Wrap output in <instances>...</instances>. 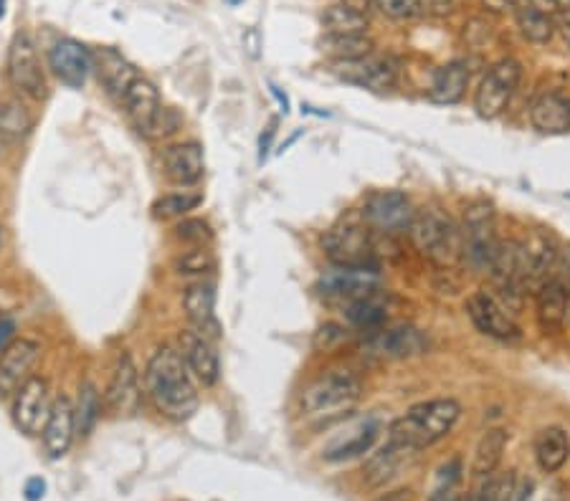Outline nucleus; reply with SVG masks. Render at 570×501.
Instances as JSON below:
<instances>
[{
    "instance_id": "4be33fe9",
    "label": "nucleus",
    "mask_w": 570,
    "mask_h": 501,
    "mask_svg": "<svg viewBox=\"0 0 570 501\" xmlns=\"http://www.w3.org/2000/svg\"><path fill=\"white\" fill-rule=\"evenodd\" d=\"M76 436V421H74V403H71L66 395H59L51 403L49 421H46L44 433V448L49 453V458H61L69 453L71 443Z\"/></svg>"
},
{
    "instance_id": "de8ad7c7",
    "label": "nucleus",
    "mask_w": 570,
    "mask_h": 501,
    "mask_svg": "<svg viewBox=\"0 0 570 501\" xmlns=\"http://www.w3.org/2000/svg\"><path fill=\"white\" fill-rule=\"evenodd\" d=\"M527 6H532L535 11H540V13H548V16H558L560 13V6H558V0H525Z\"/></svg>"
},
{
    "instance_id": "f3484780",
    "label": "nucleus",
    "mask_w": 570,
    "mask_h": 501,
    "mask_svg": "<svg viewBox=\"0 0 570 501\" xmlns=\"http://www.w3.org/2000/svg\"><path fill=\"white\" fill-rule=\"evenodd\" d=\"M160 162H163L165 180L178 188H193L206 175V155L198 142H175L163 147Z\"/></svg>"
},
{
    "instance_id": "a878e982",
    "label": "nucleus",
    "mask_w": 570,
    "mask_h": 501,
    "mask_svg": "<svg viewBox=\"0 0 570 501\" xmlns=\"http://www.w3.org/2000/svg\"><path fill=\"white\" fill-rule=\"evenodd\" d=\"M570 291L558 281L548 279L535 291V309H538V324L545 334H558L568 319Z\"/></svg>"
},
{
    "instance_id": "b1692460",
    "label": "nucleus",
    "mask_w": 570,
    "mask_h": 501,
    "mask_svg": "<svg viewBox=\"0 0 570 501\" xmlns=\"http://www.w3.org/2000/svg\"><path fill=\"white\" fill-rule=\"evenodd\" d=\"M370 8H375L373 0H337L322 13V26L335 36L365 33L370 26Z\"/></svg>"
},
{
    "instance_id": "c756f323",
    "label": "nucleus",
    "mask_w": 570,
    "mask_h": 501,
    "mask_svg": "<svg viewBox=\"0 0 570 501\" xmlns=\"http://www.w3.org/2000/svg\"><path fill=\"white\" fill-rule=\"evenodd\" d=\"M345 317L360 332H373V329L386 327L388 322V297L373 291L368 297H360L355 302L345 304Z\"/></svg>"
},
{
    "instance_id": "603ef678",
    "label": "nucleus",
    "mask_w": 570,
    "mask_h": 501,
    "mask_svg": "<svg viewBox=\"0 0 570 501\" xmlns=\"http://www.w3.org/2000/svg\"><path fill=\"white\" fill-rule=\"evenodd\" d=\"M6 3H8V0H0V18L6 16Z\"/></svg>"
},
{
    "instance_id": "e433bc0d",
    "label": "nucleus",
    "mask_w": 570,
    "mask_h": 501,
    "mask_svg": "<svg viewBox=\"0 0 570 501\" xmlns=\"http://www.w3.org/2000/svg\"><path fill=\"white\" fill-rule=\"evenodd\" d=\"M99 413H102V400H99L97 388H94L92 383H82V388H79V403L74 405L76 436H89L92 428L97 426Z\"/></svg>"
},
{
    "instance_id": "9d476101",
    "label": "nucleus",
    "mask_w": 570,
    "mask_h": 501,
    "mask_svg": "<svg viewBox=\"0 0 570 501\" xmlns=\"http://www.w3.org/2000/svg\"><path fill=\"white\" fill-rule=\"evenodd\" d=\"M51 388L49 380L33 375L16 395H13V426L23 436H41L51 413Z\"/></svg>"
},
{
    "instance_id": "4c0bfd02",
    "label": "nucleus",
    "mask_w": 570,
    "mask_h": 501,
    "mask_svg": "<svg viewBox=\"0 0 570 501\" xmlns=\"http://www.w3.org/2000/svg\"><path fill=\"white\" fill-rule=\"evenodd\" d=\"M173 266L180 276H206L216 269V256L206 246H193L190 251L180 254Z\"/></svg>"
},
{
    "instance_id": "4468645a",
    "label": "nucleus",
    "mask_w": 570,
    "mask_h": 501,
    "mask_svg": "<svg viewBox=\"0 0 570 501\" xmlns=\"http://www.w3.org/2000/svg\"><path fill=\"white\" fill-rule=\"evenodd\" d=\"M413 216L416 211H413L411 200L401 190H378L370 195L363 211V221L383 233L408 231Z\"/></svg>"
},
{
    "instance_id": "9b49d317",
    "label": "nucleus",
    "mask_w": 570,
    "mask_h": 501,
    "mask_svg": "<svg viewBox=\"0 0 570 501\" xmlns=\"http://www.w3.org/2000/svg\"><path fill=\"white\" fill-rule=\"evenodd\" d=\"M44 350L31 337H18L0 352V398L16 395L33 378Z\"/></svg>"
},
{
    "instance_id": "a19ab883",
    "label": "nucleus",
    "mask_w": 570,
    "mask_h": 501,
    "mask_svg": "<svg viewBox=\"0 0 570 501\" xmlns=\"http://www.w3.org/2000/svg\"><path fill=\"white\" fill-rule=\"evenodd\" d=\"M175 236L185 243H193V246H203V243L211 241L213 231L206 221H201V218H188V221L175 226Z\"/></svg>"
},
{
    "instance_id": "c9c22d12",
    "label": "nucleus",
    "mask_w": 570,
    "mask_h": 501,
    "mask_svg": "<svg viewBox=\"0 0 570 501\" xmlns=\"http://www.w3.org/2000/svg\"><path fill=\"white\" fill-rule=\"evenodd\" d=\"M201 203H203L201 193H188V190L168 193L152 203V216L158 218V221H173V218H183L188 216L190 211H196Z\"/></svg>"
},
{
    "instance_id": "37998d69",
    "label": "nucleus",
    "mask_w": 570,
    "mask_h": 501,
    "mask_svg": "<svg viewBox=\"0 0 570 501\" xmlns=\"http://www.w3.org/2000/svg\"><path fill=\"white\" fill-rule=\"evenodd\" d=\"M550 279L558 281V284H563L570 291V246L558 248V259H555Z\"/></svg>"
},
{
    "instance_id": "a211bd4d",
    "label": "nucleus",
    "mask_w": 570,
    "mask_h": 501,
    "mask_svg": "<svg viewBox=\"0 0 570 501\" xmlns=\"http://www.w3.org/2000/svg\"><path fill=\"white\" fill-rule=\"evenodd\" d=\"M49 69L71 89H82L94 71L92 51L74 38H61L49 49Z\"/></svg>"
},
{
    "instance_id": "39448f33",
    "label": "nucleus",
    "mask_w": 570,
    "mask_h": 501,
    "mask_svg": "<svg viewBox=\"0 0 570 501\" xmlns=\"http://www.w3.org/2000/svg\"><path fill=\"white\" fill-rule=\"evenodd\" d=\"M6 74L11 87L21 92L23 97L33 99V102H44L49 97V81H46V71L38 59L36 44L26 31H18L13 36L11 46H8L6 59Z\"/></svg>"
},
{
    "instance_id": "412c9836",
    "label": "nucleus",
    "mask_w": 570,
    "mask_h": 501,
    "mask_svg": "<svg viewBox=\"0 0 570 501\" xmlns=\"http://www.w3.org/2000/svg\"><path fill=\"white\" fill-rule=\"evenodd\" d=\"M416 453L418 451H413V448L388 441V446H383L378 453H373V456L365 461L363 466L365 484H368L370 489L388 486L393 479H398L408 466H413Z\"/></svg>"
},
{
    "instance_id": "393cba45",
    "label": "nucleus",
    "mask_w": 570,
    "mask_h": 501,
    "mask_svg": "<svg viewBox=\"0 0 570 501\" xmlns=\"http://www.w3.org/2000/svg\"><path fill=\"white\" fill-rule=\"evenodd\" d=\"M92 59L99 81H102L104 89L117 99H122V94L130 89L132 81L140 76L137 66L132 64V61H127L117 49H97L92 51Z\"/></svg>"
},
{
    "instance_id": "1a4fd4ad",
    "label": "nucleus",
    "mask_w": 570,
    "mask_h": 501,
    "mask_svg": "<svg viewBox=\"0 0 570 501\" xmlns=\"http://www.w3.org/2000/svg\"><path fill=\"white\" fill-rule=\"evenodd\" d=\"M558 241L548 231H532L520 243V289L535 291L550 279L555 259H558Z\"/></svg>"
},
{
    "instance_id": "2eb2a0df",
    "label": "nucleus",
    "mask_w": 570,
    "mask_h": 501,
    "mask_svg": "<svg viewBox=\"0 0 570 501\" xmlns=\"http://www.w3.org/2000/svg\"><path fill=\"white\" fill-rule=\"evenodd\" d=\"M467 314L474 322V327L479 329L487 337H494V340H520V327L512 319L510 309L500 302L497 297L487 294V291H477L472 297L467 299Z\"/></svg>"
},
{
    "instance_id": "ddd939ff",
    "label": "nucleus",
    "mask_w": 570,
    "mask_h": 501,
    "mask_svg": "<svg viewBox=\"0 0 570 501\" xmlns=\"http://www.w3.org/2000/svg\"><path fill=\"white\" fill-rule=\"evenodd\" d=\"M424 350V334L406 324L373 329L363 342V355L375 357V360H406V357L421 355Z\"/></svg>"
},
{
    "instance_id": "6ab92c4d",
    "label": "nucleus",
    "mask_w": 570,
    "mask_h": 501,
    "mask_svg": "<svg viewBox=\"0 0 570 501\" xmlns=\"http://www.w3.org/2000/svg\"><path fill=\"white\" fill-rule=\"evenodd\" d=\"M120 102L122 107H125L130 122L137 127V132L150 140L152 132H155V124H158L160 114H163L165 109L163 102H160L158 87L140 74L135 81H132L130 89L122 94Z\"/></svg>"
},
{
    "instance_id": "aec40b11",
    "label": "nucleus",
    "mask_w": 570,
    "mask_h": 501,
    "mask_svg": "<svg viewBox=\"0 0 570 501\" xmlns=\"http://www.w3.org/2000/svg\"><path fill=\"white\" fill-rule=\"evenodd\" d=\"M180 355H183L185 365H188L190 375L203 385V388H213L221 378V360H218L216 347L211 345L208 337L198 334L196 329L180 334Z\"/></svg>"
},
{
    "instance_id": "6e6552de",
    "label": "nucleus",
    "mask_w": 570,
    "mask_h": 501,
    "mask_svg": "<svg viewBox=\"0 0 570 501\" xmlns=\"http://www.w3.org/2000/svg\"><path fill=\"white\" fill-rule=\"evenodd\" d=\"M380 289V274L375 266H335L325 269L317 279L320 297L330 302H355Z\"/></svg>"
},
{
    "instance_id": "20e7f679",
    "label": "nucleus",
    "mask_w": 570,
    "mask_h": 501,
    "mask_svg": "<svg viewBox=\"0 0 570 501\" xmlns=\"http://www.w3.org/2000/svg\"><path fill=\"white\" fill-rule=\"evenodd\" d=\"M413 246L421 251L424 256H429L436 266H456L459 261H464V238L462 228H456L454 223L446 216L436 211H421L413 216L411 226Z\"/></svg>"
},
{
    "instance_id": "5fc2aeb1",
    "label": "nucleus",
    "mask_w": 570,
    "mask_h": 501,
    "mask_svg": "<svg viewBox=\"0 0 570 501\" xmlns=\"http://www.w3.org/2000/svg\"><path fill=\"white\" fill-rule=\"evenodd\" d=\"M568 319H570V302H568Z\"/></svg>"
},
{
    "instance_id": "ea45409f",
    "label": "nucleus",
    "mask_w": 570,
    "mask_h": 501,
    "mask_svg": "<svg viewBox=\"0 0 570 501\" xmlns=\"http://www.w3.org/2000/svg\"><path fill=\"white\" fill-rule=\"evenodd\" d=\"M348 340H350L348 329L342 327V324L327 322L315 332L312 347H315V352H332V350H337L340 345H345Z\"/></svg>"
},
{
    "instance_id": "58836bf2",
    "label": "nucleus",
    "mask_w": 570,
    "mask_h": 501,
    "mask_svg": "<svg viewBox=\"0 0 570 501\" xmlns=\"http://www.w3.org/2000/svg\"><path fill=\"white\" fill-rule=\"evenodd\" d=\"M515 471L507 474H492L484 479L482 491H479V501H515Z\"/></svg>"
},
{
    "instance_id": "c85d7f7f",
    "label": "nucleus",
    "mask_w": 570,
    "mask_h": 501,
    "mask_svg": "<svg viewBox=\"0 0 570 501\" xmlns=\"http://www.w3.org/2000/svg\"><path fill=\"white\" fill-rule=\"evenodd\" d=\"M469 87V69L462 61L444 64L431 79L429 99L436 104H456L462 102L464 92Z\"/></svg>"
},
{
    "instance_id": "3c124183",
    "label": "nucleus",
    "mask_w": 570,
    "mask_h": 501,
    "mask_svg": "<svg viewBox=\"0 0 570 501\" xmlns=\"http://www.w3.org/2000/svg\"><path fill=\"white\" fill-rule=\"evenodd\" d=\"M11 307H13V299H8V291L6 289H0V319L6 317V312Z\"/></svg>"
},
{
    "instance_id": "c03bdc74",
    "label": "nucleus",
    "mask_w": 570,
    "mask_h": 501,
    "mask_svg": "<svg viewBox=\"0 0 570 501\" xmlns=\"http://www.w3.org/2000/svg\"><path fill=\"white\" fill-rule=\"evenodd\" d=\"M456 0H418V8H421V16H434L444 18L454 11Z\"/></svg>"
},
{
    "instance_id": "f704fd0d",
    "label": "nucleus",
    "mask_w": 570,
    "mask_h": 501,
    "mask_svg": "<svg viewBox=\"0 0 570 501\" xmlns=\"http://www.w3.org/2000/svg\"><path fill=\"white\" fill-rule=\"evenodd\" d=\"M375 438H378V423L368 421L365 426H360L350 438H345V441H340L332 448H327L325 461L337 464V461H350V458L360 456V453H368L370 448H373Z\"/></svg>"
},
{
    "instance_id": "dca6fc26",
    "label": "nucleus",
    "mask_w": 570,
    "mask_h": 501,
    "mask_svg": "<svg viewBox=\"0 0 570 501\" xmlns=\"http://www.w3.org/2000/svg\"><path fill=\"white\" fill-rule=\"evenodd\" d=\"M142 393H140V372H137L132 355H120L117 365L112 370L107 390H104V408L112 415H135L140 410Z\"/></svg>"
},
{
    "instance_id": "f257e3e1",
    "label": "nucleus",
    "mask_w": 570,
    "mask_h": 501,
    "mask_svg": "<svg viewBox=\"0 0 570 501\" xmlns=\"http://www.w3.org/2000/svg\"><path fill=\"white\" fill-rule=\"evenodd\" d=\"M145 393L160 415L168 421L183 423L193 418L201 405L198 390L190 378L183 355L175 347H158L145 367Z\"/></svg>"
},
{
    "instance_id": "a18cd8bd",
    "label": "nucleus",
    "mask_w": 570,
    "mask_h": 501,
    "mask_svg": "<svg viewBox=\"0 0 570 501\" xmlns=\"http://www.w3.org/2000/svg\"><path fill=\"white\" fill-rule=\"evenodd\" d=\"M482 8L487 13H497V16H505V13H515L520 0H479Z\"/></svg>"
},
{
    "instance_id": "cd10ccee",
    "label": "nucleus",
    "mask_w": 570,
    "mask_h": 501,
    "mask_svg": "<svg viewBox=\"0 0 570 501\" xmlns=\"http://www.w3.org/2000/svg\"><path fill=\"white\" fill-rule=\"evenodd\" d=\"M532 451H535V461H538L540 469L545 474H555V471L563 469L565 461L570 458V436L558 426L543 428L535 436Z\"/></svg>"
},
{
    "instance_id": "7ed1b4c3",
    "label": "nucleus",
    "mask_w": 570,
    "mask_h": 501,
    "mask_svg": "<svg viewBox=\"0 0 570 501\" xmlns=\"http://www.w3.org/2000/svg\"><path fill=\"white\" fill-rule=\"evenodd\" d=\"M363 395V383L350 370H327L317 375L302 390V413L307 418H327V415L350 413Z\"/></svg>"
},
{
    "instance_id": "8fccbe9b",
    "label": "nucleus",
    "mask_w": 570,
    "mask_h": 501,
    "mask_svg": "<svg viewBox=\"0 0 570 501\" xmlns=\"http://www.w3.org/2000/svg\"><path fill=\"white\" fill-rule=\"evenodd\" d=\"M375 501H413V491L411 489H398V491H391V494L380 496V499Z\"/></svg>"
},
{
    "instance_id": "7c9ffc66",
    "label": "nucleus",
    "mask_w": 570,
    "mask_h": 501,
    "mask_svg": "<svg viewBox=\"0 0 570 501\" xmlns=\"http://www.w3.org/2000/svg\"><path fill=\"white\" fill-rule=\"evenodd\" d=\"M507 443H510V436H507V431H502V428H492V431L484 433L477 451H474L472 474L479 476V479L492 476L494 471H497V466H500Z\"/></svg>"
},
{
    "instance_id": "49530a36",
    "label": "nucleus",
    "mask_w": 570,
    "mask_h": 501,
    "mask_svg": "<svg viewBox=\"0 0 570 501\" xmlns=\"http://www.w3.org/2000/svg\"><path fill=\"white\" fill-rule=\"evenodd\" d=\"M23 494H26L28 501H41L46 494V481L38 479V476H33V479L26 481V489H23Z\"/></svg>"
},
{
    "instance_id": "473e14b6",
    "label": "nucleus",
    "mask_w": 570,
    "mask_h": 501,
    "mask_svg": "<svg viewBox=\"0 0 570 501\" xmlns=\"http://www.w3.org/2000/svg\"><path fill=\"white\" fill-rule=\"evenodd\" d=\"M515 18H517V28H520L522 38L525 41H530V44H550L555 36V18L548 16V13H540L535 11L532 6H527V3H520L515 11Z\"/></svg>"
},
{
    "instance_id": "5701e85b",
    "label": "nucleus",
    "mask_w": 570,
    "mask_h": 501,
    "mask_svg": "<svg viewBox=\"0 0 570 501\" xmlns=\"http://www.w3.org/2000/svg\"><path fill=\"white\" fill-rule=\"evenodd\" d=\"M183 309L188 322L193 324L198 334L203 337H216L218 334V322H216V289L213 284L206 281H198V284H190L183 291Z\"/></svg>"
},
{
    "instance_id": "09e8293b",
    "label": "nucleus",
    "mask_w": 570,
    "mask_h": 501,
    "mask_svg": "<svg viewBox=\"0 0 570 501\" xmlns=\"http://www.w3.org/2000/svg\"><path fill=\"white\" fill-rule=\"evenodd\" d=\"M13 332H16V324L6 317L0 319V352L6 350V347L13 342Z\"/></svg>"
},
{
    "instance_id": "bb28decb",
    "label": "nucleus",
    "mask_w": 570,
    "mask_h": 501,
    "mask_svg": "<svg viewBox=\"0 0 570 501\" xmlns=\"http://www.w3.org/2000/svg\"><path fill=\"white\" fill-rule=\"evenodd\" d=\"M530 122L543 135H563L570 130V102L560 94H543L532 102Z\"/></svg>"
},
{
    "instance_id": "423d86ee",
    "label": "nucleus",
    "mask_w": 570,
    "mask_h": 501,
    "mask_svg": "<svg viewBox=\"0 0 570 501\" xmlns=\"http://www.w3.org/2000/svg\"><path fill=\"white\" fill-rule=\"evenodd\" d=\"M322 248L335 266H373L375 246L368 223L340 221L322 236Z\"/></svg>"
},
{
    "instance_id": "79ce46f5",
    "label": "nucleus",
    "mask_w": 570,
    "mask_h": 501,
    "mask_svg": "<svg viewBox=\"0 0 570 501\" xmlns=\"http://www.w3.org/2000/svg\"><path fill=\"white\" fill-rule=\"evenodd\" d=\"M373 6L393 21H408L413 16H421L418 0H373Z\"/></svg>"
},
{
    "instance_id": "2f4dec72",
    "label": "nucleus",
    "mask_w": 570,
    "mask_h": 501,
    "mask_svg": "<svg viewBox=\"0 0 570 501\" xmlns=\"http://www.w3.org/2000/svg\"><path fill=\"white\" fill-rule=\"evenodd\" d=\"M320 46L322 51H325V56H330L332 61L365 59V56L373 54L375 49L373 38L365 36V33H355V36H335V33H325Z\"/></svg>"
},
{
    "instance_id": "f03ea898",
    "label": "nucleus",
    "mask_w": 570,
    "mask_h": 501,
    "mask_svg": "<svg viewBox=\"0 0 570 501\" xmlns=\"http://www.w3.org/2000/svg\"><path fill=\"white\" fill-rule=\"evenodd\" d=\"M459 418H462V405L454 398L426 400V403L408 408L406 415L393 421L388 441L421 451V448L434 446L441 438L449 436Z\"/></svg>"
},
{
    "instance_id": "0eeeda50",
    "label": "nucleus",
    "mask_w": 570,
    "mask_h": 501,
    "mask_svg": "<svg viewBox=\"0 0 570 501\" xmlns=\"http://www.w3.org/2000/svg\"><path fill=\"white\" fill-rule=\"evenodd\" d=\"M522 79V66L515 59H502L482 76L477 94H474V109L482 119H497L515 97Z\"/></svg>"
},
{
    "instance_id": "864d4df0",
    "label": "nucleus",
    "mask_w": 570,
    "mask_h": 501,
    "mask_svg": "<svg viewBox=\"0 0 570 501\" xmlns=\"http://www.w3.org/2000/svg\"><path fill=\"white\" fill-rule=\"evenodd\" d=\"M226 3H231V6H239L241 0H226Z\"/></svg>"
},
{
    "instance_id": "f8f14e48",
    "label": "nucleus",
    "mask_w": 570,
    "mask_h": 501,
    "mask_svg": "<svg viewBox=\"0 0 570 501\" xmlns=\"http://www.w3.org/2000/svg\"><path fill=\"white\" fill-rule=\"evenodd\" d=\"M332 74L340 81H345V84H353V87L370 89V92H386V89L396 87L398 64L393 59L370 54L365 59L335 61Z\"/></svg>"
},
{
    "instance_id": "72a5a7b5",
    "label": "nucleus",
    "mask_w": 570,
    "mask_h": 501,
    "mask_svg": "<svg viewBox=\"0 0 570 501\" xmlns=\"http://www.w3.org/2000/svg\"><path fill=\"white\" fill-rule=\"evenodd\" d=\"M33 114L21 102H0V140L13 147L31 135Z\"/></svg>"
}]
</instances>
